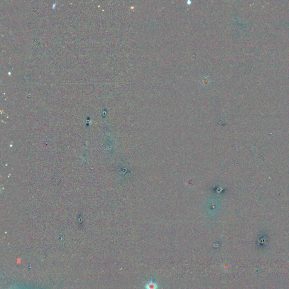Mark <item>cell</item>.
Wrapping results in <instances>:
<instances>
[{
  "instance_id": "cell-1",
  "label": "cell",
  "mask_w": 289,
  "mask_h": 289,
  "mask_svg": "<svg viewBox=\"0 0 289 289\" xmlns=\"http://www.w3.org/2000/svg\"><path fill=\"white\" fill-rule=\"evenodd\" d=\"M145 289H158V285L157 282H153L152 281H149L145 285Z\"/></svg>"
}]
</instances>
